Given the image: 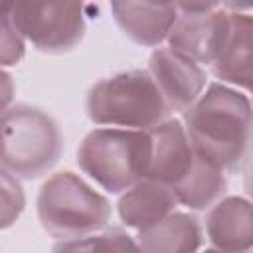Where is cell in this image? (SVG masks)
<instances>
[{"label": "cell", "instance_id": "52a82bcc", "mask_svg": "<svg viewBox=\"0 0 253 253\" xmlns=\"http://www.w3.org/2000/svg\"><path fill=\"white\" fill-rule=\"evenodd\" d=\"M211 63L215 75L253 91V16L227 14L225 30Z\"/></svg>", "mask_w": 253, "mask_h": 253}, {"label": "cell", "instance_id": "9c48e42d", "mask_svg": "<svg viewBox=\"0 0 253 253\" xmlns=\"http://www.w3.org/2000/svg\"><path fill=\"white\" fill-rule=\"evenodd\" d=\"M156 85L162 87L164 97L174 109L188 107L204 85V73L198 63L174 49H158L152 59Z\"/></svg>", "mask_w": 253, "mask_h": 253}, {"label": "cell", "instance_id": "8fae6325", "mask_svg": "<svg viewBox=\"0 0 253 253\" xmlns=\"http://www.w3.org/2000/svg\"><path fill=\"white\" fill-rule=\"evenodd\" d=\"M115 12L125 32L142 43H156L162 40L176 20V6L117 4Z\"/></svg>", "mask_w": 253, "mask_h": 253}, {"label": "cell", "instance_id": "5bb4252c", "mask_svg": "<svg viewBox=\"0 0 253 253\" xmlns=\"http://www.w3.org/2000/svg\"><path fill=\"white\" fill-rule=\"evenodd\" d=\"M91 253H140V251L125 233H121L119 229H113L101 235L99 239L91 241Z\"/></svg>", "mask_w": 253, "mask_h": 253}, {"label": "cell", "instance_id": "7a4b0ae2", "mask_svg": "<svg viewBox=\"0 0 253 253\" xmlns=\"http://www.w3.org/2000/svg\"><path fill=\"white\" fill-rule=\"evenodd\" d=\"M2 125V164L6 172L36 178L57 160L61 146L59 130L40 109L18 105L4 111Z\"/></svg>", "mask_w": 253, "mask_h": 253}, {"label": "cell", "instance_id": "7c38bea8", "mask_svg": "<svg viewBox=\"0 0 253 253\" xmlns=\"http://www.w3.org/2000/svg\"><path fill=\"white\" fill-rule=\"evenodd\" d=\"M172 202L174 194L166 188L140 184L121 202V215L134 227H148L156 223V219H162V215L172 208Z\"/></svg>", "mask_w": 253, "mask_h": 253}, {"label": "cell", "instance_id": "6da1fadb", "mask_svg": "<svg viewBox=\"0 0 253 253\" xmlns=\"http://www.w3.org/2000/svg\"><path fill=\"white\" fill-rule=\"evenodd\" d=\"M188 138L213 168H239L253 144V111L245 97L213 85L188 115Z\"/></svg>", "mask_w": 253, "mask_h": 253}, {"label": "cell", "instance_id": "9a60e30c", "mask_svg": "<svg viewBox=\"0 0 253 253\" xmlns=\"http://www.w3.org/2000/svg\"><path fill=\"white\" fill-rule=\"evenodd\" d=\"M247 188H249V194L253 196V170H251V174L247 176Z\"/></svg>", "mask_w": 253, "mask_h": 253}, {"label": "cell", "instance_id": "4fadbf2b", "mask_svg": "<svg viewBox=\"0 0 253 253\" xmlns=\"http://www.w3.org/2000/svg\"><path fill=\"white\" fill-rule=\"evenodd\" d=\"M146 253H192L200 243V229L192 217L172 215L164 225L140 237Z\"/></svg>", "mask_w": 253, "mask_h": 253}, {"label": "cell", "instance_id": "5b68a950", "mask_svg": "<svg viewBox=\"0 0 253 253\" xmlns=\"http://www.w3.org/2000/svg\"><path fill=\"white\" fill-rule=\"evenodd\" d=\"M38 211L43 227L57 237L93 231L109 215L107 202L69 172L53 176L42 188Z\"/></svg>", "mask_w": 253, "mask_h": 253}, {"label": "cell", "instance_id": "277c9868", "mask_svg": "<svg viewBox=\"0 0 253 253\" xmlns=\"http://www.w3.org/2000/svg\"><path fill=\"white\" fill-rule=\"evenodd\" d=\"M89 115L97 123L126 126H158L166 115V105L158 85L146 73H126L93 87L89 95Z\"/></svg>", "mask_w": 253, "mask_h": 253}, {"label": "cell", "instance_id": "8992f818", "mask_svg": "<svg viewBox=\"0 0 253 253\" xmlns=\"http://www.w3.org/2000/svg\"><path fill=\"white\" fill-rule=\"evenodd\" d=\"M2 12L18 32L42 49H69L83 32L81 8L77 4H34L4 2Z\"/></svg>", "mask_w": 253, "mask_h": 253}, {"label": "cell", "instance_id": "3957f363", "mask_svg": "<svg viewBox=\"0 0 253 253\" xmlns=\"http://www.w3.org/2000/svg\"><path fill=\"white\" fill-rule=\"evenodd\" d=\"M79 164L107 190L121 192L140 174H148L150 136L97 130L85 138L79 150Z\"/></svg>", "mask_w": 253, "mask_h": 253}, {"label": "cell", "instance_id": "ba28073f", "mask_svg": "<svg viewBox=\"0 0 253 253\" xmlns=\"http://www.w3.org/2000/svg\"><path fill=\"white\" fill-rule=\"evenodd\" d=\"M188 140L178 123L158 125L154 128V136H150L148 176L162 184L168 182L180 186L196 168Z\"/></svg>", "mask_w": 253, "mask_h": 253}, {"label": "cell", "instance_id": "30bf717a", "mask_svg": "<svg viewBox=\"0 0 253 253\" xmlns=\"http://www.w3.org/2000/svg\"><path fill=\"white\" fill-rule=\"evenodd\" d=\"M211 241L231 253L245 251L253 245V208L243 200L219 204L208 223Z\"/></svg>", "mask_w": 253, "mask_h": 253}, {"label": "cell", "instance_id": "2e32d148", "mask_svg": "<svg viewBox=\"0 0 253 253\" xmlns=\"http://www.w3.org/2000/svg\"><path fill=\"white\" fill-rule=\"evenodd\" d=\"M210 253H215V251H210Z\"/></svg>", "mask_w": 253, "mask_h": 253}]
</instances>
